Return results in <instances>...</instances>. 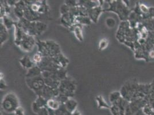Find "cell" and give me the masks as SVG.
<instances>
[{
	"label": "cell",
	"instance_id": "6da1fadb",
	"mask_svg": "<svg viewBox=\"0 0 154 115\" xmlns=\"http://www.w3.org/2000/svg\"><path fill=\"white\" fill-rule=\"evenodd\" d=\"M39 52L43 57L54 58L61 53L59 45L52 41H46L38 42Z\"/></svg>",
	"mask_w": 154,
	"mask_h": 115
},
{
	"label": "cell",
	"instance_id": "7a4b0ae2",
	"mask_svg": "<svg viewBox=\"0 0 154 115\" xmlns=\"http://www.w3.org/2000/svg\"><path fill=\"white\" fill-rule=\"evenodd\" d=\"M1 106L6 112L14 113L20 106L19 99L15 93H9L3 98Z\"/></svg>",
	"mask_w": 154,
	"mask_h": 115
},
{
	"label": "cell",
	"instance_id": "3957f363",
	"mask_svg": "<svg viewBox=\"0 0 154 115\" xmlns=\"http://www.w3.org/2000/svg\"><path fill=\"white\" fill-rule=\"evenodd\" d=\"M75 89L76 84L75 81L68 77L60 82L58 87V90L61 94L66 95L70 98L74 95Z\"/></svg>",
	"mask_w": 154,
	"mask_h": 115
},
{
	"label": "cell",
	"instance_id": "277c9868",
	"mask_svg": "<svg viewBox=\"0 0 154 115\" xmlns=\"http://www.w3.org/2000/svg\"><path fill=\"white\" fill-rule=\"evenodd\" d=\"M26 82L28 86L38 95L39 94L40 92L46 86L44 78L42 75L32 78H27Z\"/></svg>",
	"mask_w": 154,
	"mask_h": 115
},
{
	"label": "cell",
	"instance_id": "5b68a950",
	"mask_svg": "<svg viewBox=\"0 0 154 115\" xmlns=\"http://www.w3.org/2000/svg\"><path fill=\"white\" fill-rule=\"evenodd\" d=\"M105 11H113L114 12L117 13L119 15V17L121 20H124L125 19V16H126V11L125 9V7L122 5L121 3H118V1L110 3L109 9H106Z\"/></svg>",
	"mask_w": 154,
	"mask_h": 115
},
{
	"label": "cell",
	"instance_id": "8992f818",
	"mask_svg": "<svg viewBox=\"0 0 154 115\" xmlns=\"http://www.w3.org/2000/svg\"><path fill=\"white\" fill-rule=\"evenodd\" d=\"M35 43L36 42L34 37L32 36H30L25 32L20 47L24 51H30L34 47Z\"/></svg>",
	"mask_w": 154,
	"mask_h": 115
},
{
	"label": "cell",
	"instance_id": "52a82bcc",
	"mask_svg": "<svg viewBox=\"0 0 154 115\" xmlns=\"http://www.w3.org/2000/svg\"><path fill=\"white\" fill-rule=\"evenodd\" d=\"M75 17L71 15L70 13L62 15L61 22L64 26L71 28L75 23Z\"/></svg>",
	"mask_w": 154,
	"mask_h": 115
},
{
	"label": "cell",
	"instance_id": "ba28073f",
	"mask_svg": "<svg viewBox=\"0 0 154 115\" xmlns=\"http://www.w3.org/2000/svg\"><path fill=\"white\" fill-rule=\"evenodd\" d=\"M102 6H98L97 7L90 9L87 10V15L91 20L94 23H97L98 22V18L104 9L102 8Z\"/></svg>",
	"mask_w": 154,
	"mask_h": 115
},
{
	"label": "cell",
	"instance_id": "9c48e42d",
	"mask_svg": "<svg viewBox=\"0 0 154 115\" xmlns=\"http://www.w3.org/2000/svg\"><path fill=\"white\" fill-rule=\"evenodd\" d=\"M70 29L74 32L78 40L82 42L83 39L82 34V26L76 23Z\"/></svg>",
	"mask_w": 154,
	"mask_h": 115
},
{
	"label": "cell",
	"instance_id": "30bf717a",
	"mask_svg": "<svg viewBox=\"0 0 154 115\" xmlns=\"http://www.w3.org/2000/svg\"><path fill=\"white\" fill-rule=\"evenodd\" d=\"M20 64L24 68L27 69L28 70L31 69L32 67H34L35 65V63L34 62V61H32L30 58V57L28 56H23L21 59L19 61Z\"/></svg>",
	"mask_w": 154,
	"mask_h": 115
},
{
	"label": "cell",
	"instance_id": "8fae6325",
	"mask_svg": "<svg viewBox=\"0 0 154 115\" xmlns=\"http://www.w3.org/2000/svg\"><path fill=\"white\" fill-rule=\"evenodd\" d=\"M42 71L38 66H35L29 69L27 73V78H32L42 75Z\"/></svg>",
	"mask_w": 154,
	"mask_h": 115
},
{
	"label": "cell",
	"instance_id": "7c38bea8",
	"mask_svg": "<svg viewBox=\"0 0 154 115\" xmlns=\"http://www.w3.org/2000/svg\"><path fill=\"white\" fill-rule=\"evenodd\" d=\"M56 63L61 67L64 69L65 67L67 66V64L69 63V60L65 57L62 53L59 54L56 56L54 58Z\"/></svg>",
	"mask_w": 154,
	"mask_h": 115
},
{
	"label": "cell",
	"instance_id": "4fadbf2b",
	"mask_svg": "<svg viewBox=\"0 0 154 115\" xmlns=\"http://www.w3.org/2000/svg\"><path fill=\"white\" fill-rule=\"evenodd\" d=\"M65 106L67 109V110L70 113H72L77 110V108L78 106V103L75 100L70 98L65 104Z\"/></svg>",
	"mask_w": 154,
	"mask_h": 115
},
{
	"label": "cell",
	"instance_id": "5bb4252c",
	"mask_svg": "<svg viewBox=\"0 0 154 115\" xmlns=\"http://www.w3.org/2000/svg\"><path fill=\"white\" fill-rule=\"evenodd\" d=\"M61 103L57 101L55 98L47 100V107L53 110H57L61 106Z\"/></svg>",
	"mask_w": 154,
	"mask_h": 115
},
{
	"label": "cell",
	"instance_id": "9a60e30c",
	"mask_svg": "<svg viewBox=\"0 0 154 115\" xmlns=\"http://www.w3.org/2000/svg\"><path fill=\"white\" fill-rule=\"evenodd\" d=\"M0 39H1V44H3L5 41H7L8 37V30L5 27V26L1 23V26H0Z\"/></svg>",
	"mask_w": 154,
	"mask_h": 115
},
{
	"label": "cell",
	"instance_id": "2e32d148",
	"mask_svg": "<svg viewBox=\"0 0 154 115\" xmlns=\"http://www.w3.org/2000/svg\"><path fill=\"white\" fill-rule=\"evenodd\" d=\"M95 100L97 103V106L99 109L101 108H108L110 109V106L107 104V102L105 101L104 98L101 95H97L95 97Z\"/></svg>",
	"mask_w": 154,
	"mask_h": 115
},
{
	"label": "cell",
	"instance_id": "e0dca14e",
	"mask_svg": "<svg viewBox=\"0 0 154 115\" xmlns=\"http://www.w3.org/2000/svg\"><path fill=\"white\" fill-rule=\"evenodd\" d=\"M75 21L77 23H78L82 26L83 25H90L91 24V20L89 18V16H79L76 17Z\"/></svg>",
	"mask_w": 154,
	"mask_h": 115
},
{
	"label": "cell",
	"instance_id": "ac0fdd59",
	"mask_svg": "<svg viewBox=\"0 0 154 115\" xmlns=\"http://www.w3.org/2000/svg\"><path fill=\"white\" fill-rule=\"evenodd\" d=\"M47 29V26L39 21L36 22V31L37 35H40Z\"/></svg>",
	"mask_w": 154,
	"mask_h": 115
},
{
	"label": "cell",
	"instance_id": "d6986e66",
	"mask_svg": "<svg viewBox=\"0 0 154 115\" xmlns=\"http://www.w3.org/2000/svg\"><path fill=\"white\" fill-rule=\"evenodd\" d=\"M7 30H9L12 28L13 25H15L16 23L12 20V19L9 17L8 15H5L3 17V23H2Z\"/></svg>",
	"mask_w": 154,
	"mask_h": 115
},
{
	"label": "cell",
	"instance_id": "ffe728a7",
	"mask_svg": "<svg viewBox=\"0 0 154 115\" xmlns=\"http://www.w3.org/2000/svg\"><path fill=\"white\" fill-rule=\"evenodd\" d=\"M121 98V94L119 91H113L109 95V101L112 105L116 103Z\"/></svg>",
	"mask_w": 154,
	"mask_h": 115
},
{
	"label": "cell",
	"instance_id": "44dd1931",
	"mask_svg": "<svg viewBox=\"0 0 154 115\" xmlns=\"http://www.w3.org/2000/svg\"><path fill=\"white\" fill-rule=\"evenodd\" d=\"M47 100L42 96H38V97L34 102L35 104L39 108L47 107Z\"/></svg>",
	"mask_w": 154,
	"mask_h": 115
},
{
	"label": "cell",
	"instance_id": "7402d4cb",
	"mask_svg": "<svg viewBox=\"0 0 154 115\" xmlns=\"http://www.w3.org/2000/svg\"><path fill=\"white\" fill-rule=\"evenodd\" d=\"M105 24L107 27L109 28H113L116 25V22L113 17H108L105 20Z\"/></svg>",
	"mask_w": 154,
	"mask_h": 115
},
{
	"label": "cell",
	"instance_id": "603a6c76",
	"mask_svg": "<svg viewBox=\"0 0 154 115\" xmlns=\"http://www.w3.org/2000/svg\"><path fill=\"white\" fill-rule=\"evenodd\" d=\"M109 44V42L107 39H102L98 44V50L100 51H102L105 49L106 48V47L108 46Z\"/></svg>",
	"mask_w": 154,
	"mask_h": 115
},
{
	"label": "cell",
	"instance_id": "cb8c5ba5",
	"mask_svg": "<svg viewBox=\"0 0 154 115\" xmlns=\"http://www.w3.org/2000/svg\"><path fill=\"white\" fill-rule=\"evenodd\" d=\"M61 13L62 15L69 13L70 12V8L66 4H63L61 7Z\"/></svg>",
	"mask_w": 154,
	"mask_h": 115
},
{
	"label": "cell",
	"instance_id": "d4e9b609",
	"mask_svg": "<svg viewBox=\"0 0 154 115\" xmlns=\"http://www.w3.org/2000/svg\"><path fill=\"white\" fill-rule=\"evenodd\" d=\"M43 58V56L39 52H38L34 55L33 61L36 64H39V63L42 62Z\"/></svg>",
	"mask_w": 154,
	"mask_h": 115
},
{
	"label": "cell",
	"instance_id": "484cf974",
	"mask_svg": "<svg viewBox=\"0 0 154 115\" xmlns=\"http://www.w3.org/2000/svg\"><path fill=\"white\" fill-rule=\"evenodd\" d=\"M48 109L47 107L42 108L37 113L38 115H48Z\"/></svg>",
	"mask_w": 154,
	"mask_h": 115
},
{
	"label": "cell",
	"instance_id": "4316f807",
	"mask_svg": "<svg viewBox=\"0 0 154 115\" xmlns=\"http://www.w3.org/2000/svg\"><path fill=\"white\" fill-rule=\"evenodd\" d=\"M15 115H25L24 109L20 106H19L14 112Z\"/></svg>",
	"mask_w": 154,
	"mask_h": 115
},
{
	"label": "cell",
	"instance_id": "83f0119b",
	"mask_svg": "<svg viewBox=\"0 0 154 115\" xmlns=\"http://www.w3.org/2000/svg\"><path fill=\"white\" fill-rule=\"evenodd\" d=\"M76 1H65V4L71 8L78 6V3Z\"/></svg>",
	"mask_w": 154,
	"mask_h": 115
},
{
	"label": "cell",
	"instance_id": "f1b7e54d",
	"mask_svg": "<svg viewBox=\"0 0 154 115\" xmlns=\"http://www.w3.org/2000/svg\"><path fill=\"white\" fill-rule=\"evenodd\" d=\"M0 89L2 90H4L5 88H7V85L5 82V81L3 80V79H1V82H0Z\"/></svg>",
	"mask_w": 154,
	"mask_h": 115
},
{
	"label": "cell",
	"instance_id": "f546056e",
	"mask_svg": "<svg viewBox=\"0 0 154 115\" xmlns=\"http://www.w3.org/2000/svg\"><path fill=\"white\" fill-rule=\"evenodd\" d=\"M48 113H49L48 115H56L55 111V110H51L50 109H48Z\"/></svg>",
	"mask_w": 154,
	"mask_h": 115
},
{
	"label": "cell",
	"instance_id": "4dcf8cb0",
	"mask_svg": "<svg viewBox=\"0 0 154 115\" xmlns=\"http://www.w3.org/2000/svg\"><path fill=\"white\" fill-rule=\"evenodd\" d=\"M71 115H82V114L80 113V112H79L78 110H76L75 112H74L73 113H72Z\"/></svg>",
	"mask_w": 154,
	"mask_h": 115
}]
</instances>
